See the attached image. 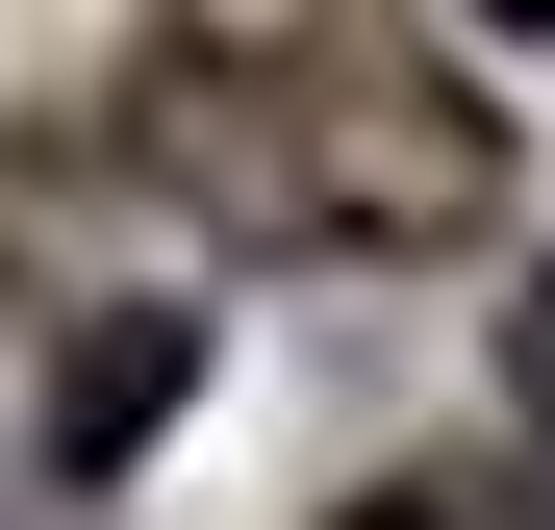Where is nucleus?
I'll return each mask as SVG.
<instances>
[{"mask_svg": "<svg viewBox=\"0 0 555 530\" xmlns=\"http://www.w3.org/2000/svg\"><path fill=\"white\" fill-rule=\"evenodd\" d=\"M127 177L253 253H454L505 228V102H454L379 26H177L127 51Z\"/></svg>", "mask_w": 555, "mask_h": 530, "instance_id": "f257e3e1", "label": "nucleus"}, {"mask_svg": "<svg viewBox=\"0 0 555 530\" xmlns=\"http://www.w3.org/2000/svg\"><path fill=\"white\" fill-rule=\"evenodd\" d=\"M152 404H177V303H127V328H76V379H51V455H127Z\"/></svg>", "mask_w": 555, "mask_h": 530, "instance_id": "f03ea898", "label": "nucleus"}, {"mask_svg": "<svg viewBox=\"0 0 555 530\" xmlns=\"http://www.w3.org/2000/svg\"><path fill=\"white\" fill-rule=\"evenodd\" d=\"M505 379H530V429H555V279H530V303H505Z\"/></svg>", "mask_w": 555, "mask_h": 530, "instance_id": "7ed1b4c3", "label": "nucleus"}, {"mask_svg": "<svg viewBox=\"0 0 555 530\" xmlns=\"http://www.w3.org/2000/svg\"><path fill=\"white\" fill-rule=\"evenodd\" d=\"M328 530H454V505H328Z\"/></svg>", "mask_w": 555, "mask_h": 530, "instance_id": "20e7f679", "label": "nucleus"}]
</instances>
